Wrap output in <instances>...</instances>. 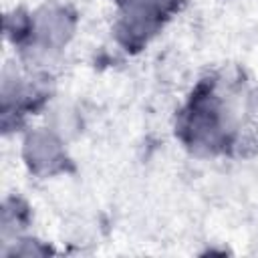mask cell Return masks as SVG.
I'll return each instance as SVG.
<instances>
[{
    "label": "cell",
    "mask_w": 258,
    "mask_h": 258,
    "mask_svg": "<svg viewBox=\"0 0 258 258\" xmlns=\"http://www.w3.org/2000/svg\"><path fill=\"white\" fill-rule=\"evenodd\" d=\"M117 6V20L113 32L117 42L129 50H141L163 24L179 12L185 0H113Z\"/></svg>",
    "instance_id": "7a4b0ae2"
},
{
    "label": "cell",
    "mask_w": 258,
    "mask_h": 258,
    "mask_svg": "<svg viewBox=\"0 0 258 258\" xmlns=\"http://www.w3.org/2000/svg\"><path fill=\"white\" fill-rule=\"evenodd\" d=\"M175 135L196 155H226L242 147V117L218 77L202 79L175 117Z\"/></svg>",
    "instance_id": "6da1fadb"
},
{
    "label": "cell",
    "mask_w": 258,
    "mask_h": 258,
    "mask_svg": "<svg viewBox=\"0 0 258 258\" xmlns=\"http://www.w3.org/2000/svg\"><path fill=\"white\" fill-rule=\"evenodd\" d=\"M22 157L30 173L38 177L62 173L69 163L64 143L52 129L30 131L22 143Z\"/></svg>",
    "instance_id": "3957f363"
},
{
    "label": "cell",
    "mask_w": 258,
    "mask_h": 258,
    "mask_svg": "<svg viewBox=\"0 0 258 258\" xmlns=\"http://www.w3.org/2000/svg\"><path fill=\"white\" fill-rule=\"evenodd\" d=\"M242 145L250 141L254 147H258V87L246 93L242 105Z\"/></svg>",
    "instance_id": "277c9868"
}]
</instances>
